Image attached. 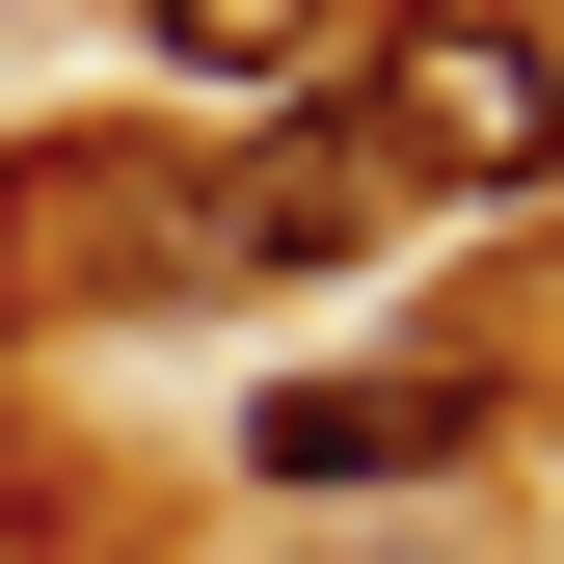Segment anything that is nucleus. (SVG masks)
<instances>
[{
	"mask_svg": "<svg viewBox=\"0 0 564 564\" xmlns=\"http://www.w3.org/2000/svg\"><path fill=\"white\" fill-rule=\"evenodd\" d=\"M484 431H511V377H457V349H403V377H269L242 403V484H296V511L323 484H457Z\"/></svg>",
	"mask_w": 564,
	"mask_h": 564,
	"instance_id": "nucleus-2",
	"label": "nucleus"
},
{
	"mask_svg": "<svg viewBox=\"0 0 564 564\" xmlns=\"http://www.w3.org/2000/svg\"><path fill=\"white\" fill-rule=\"evenodd\" d=\"M349 162H377L403 216H538V188H564V54H538V0H377Z\"/></svg>",
	"mask_w": 564,
	"mask_h": 564,
	"instance_id": "nucleus-1",
	"label": "nucleus"
},
{
	"mask_svg": "<svg viewBox=\"0 0 564 564\" xmlns=\"http://www.w3.org/2000/svg\"><path fill=\"white\" fill-rule=\"evenodd\" d=\"M188 82H323V54H377V0H162Z\"/></svg>",
	"mask_w": 564,
	"mask_h": 564,
	"instance_id": "nucleus-3",
	"label": "nucleus"
}]
</instances>
